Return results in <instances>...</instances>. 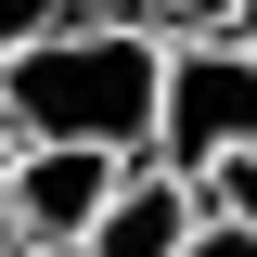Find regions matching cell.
I'll return each mask as SVG.
<instances>
[{
	"mask_svg": "<svg viewBox=\"0 0 257 257\" xmlns=\"http://www.w3.org/2000/svg\"><path fill=\"white\" fill-rule=\"evenodd\" d=\"M155 103H167V52L142 26H52L39 52L0 64V142L13 155H39V142H64V155H155Z\"/></svg>",
	"mask_w": 257,
	"mask_h": 257,
	"instance_id": "cell-1",
	"label": "cell"
},
{
	"mask_svg": "<svg viewBox=\"0 0 257 257\" xmlns=\"http://www.w3.org/2000/svg\"><path fill=\"white\" fill-rule=\"evenodd\" d=\"M219 155H257V39H193V52H167V103H155V167L206 180Z\"/></svg>",
	"mask_w": 257,
	"mask_h": 257,
	"instance_id": "cell-2",
	"label": "cell"
},
{
	"mask_svg": "<svg viewBox=\"0 0 257 257\" xmlns=\"http://www.w3.org/2000/svg\"><path fill=\"white\" fill-rule=\"evenodd\" d=\"M116 180H128L116 155H64V142H39V155L0 167V206H13L26 257H77V244H90V219L116 206Z\"/></svg>",
	"mask_w": 257,
	"mask_h": 257,
	"instance_id": "cell-3",
	"label": "cell"
},
{
	"mask_svg": "<svg viewBox=\"0 0 257 257\" xmlns=\"http://www.w3.org/2000/svg\"><path fill=\"white\" fill-rule=\"evenodd\" d=\"M193 231H206V206H193V180H180V167H155V155H128L116 206L90 219V244H77V257H180Z\"/></svg>",
	"mask_w": 257,
	"mask_h": 257,
	"instance_id": "cell-4",
	"label": "cell"
},
{
	"mask_svg": "<svg viewBox=\"0 0 257 257\" xmlns=\"http://www.w3.org/2000/svg\"><path fill=\"white\" fill-rule=\"evenodd\" d=\"M128 26L155 52H193V39H244V0H128Z\"/></svg>",
	"mask_w": 257,
	"mask_h": 257,
	"instance_id": "cell-5",
	"label": "cell"
},
{
	"mask_svg": "<svg viewBox=\"0 0 257 257\" xmlns=\"http://www.w3.org/2000/svg\"><path fill=\"white\" fill-rule=\"evenodd\" d=\"M52 26H64V0H0V64H13V52H39Z\"/></svg>",
	"mask_w": 257,
	"mask_h": 257,
	"instance_id": "cell-6",
	"label": "cell"
},
{
	"mask_svg": "<svg viewBox=\"0 0 257 257\" xmlns=\"http://www.w3.org/2000/svg\"><path fill=\"white\" fill-rule=\"evenodd\" d=\"M180 257H257V231H231V219H206V231H193Z\"/></svg>",
	"mask_w": 257,
	"mask_h": 257,
	"instance_id": "cell-7",
	"label": "cell"
},
{
	"mask_svg": "<svg viewBox=\"0 0 257 257\" xmlns=\"http://www.w3.org/2000/svg\"><path fill=\"white\" fill-rule=\"evenodd\" d=\"M0 257H26V231H13V206H0Z\"/></svg>",
	"mask_w": 257,
	"mask_h": 257,
	"instance_id": "cell-8",
	"label": "cell"
},
{
	"mask_svg": "<svg viewBox=\"0 0 257 257\" xmlns=\"http://www.w3.org/2000/svg\"><path fill=\"white\" fill-rule=\"evenodd\" d=\"M244 39H257V0H244Z\"/></svg>",
	"mask_w": 257,
	"mask_h": 257,
	"instance_id": "cell-9",
	"label": "cell"
},
{
	"mask_svg": "<svg viewBox=\"0 0 257 257\" xmlns=\"http://www.w3.org/2000/svg\"><path fill=\"white\" fill-rule=\"evenodd\" d=\"M0 167H13V142H0Z\"/></svg>",
	"mask_w": 257,
	"mask_h": 257,
	"instance_id": "cell-10",
	"label": "cell"
}]
</instances>
